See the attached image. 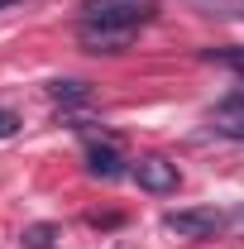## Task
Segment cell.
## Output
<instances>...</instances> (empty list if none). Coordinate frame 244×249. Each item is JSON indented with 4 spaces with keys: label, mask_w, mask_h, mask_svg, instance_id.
Wrapping results in <instances>:
<instances>
[{
    "label": "cell",
    "mask_w": 244,
    "mask_h": 249,
    "mask_svg": "<svg viewBox=\"0 0 244 249\" xmlns=\"http://www.w3.org/2000/svg\"><path fill=\"white\" fill-rule=\"evenodd\" d=\"M129 38L134 34H124V29H91V24H82V48L87 53H124Z\"/></svg>",
    "instance_id": "obj_5"
},
{
    "label": "cell",
    "mask_w": 244,
    "mask_h": 249,
    "mask_svg": "<svg viewBox=\"0 0 244 249\" xmlns=\"http://www.w3.org/2000/svg\"><path fill=\"white\" fill-rule=\"evenodd\" d=\"M220 225H225V216L215 206H187V211H173L168 216V230L182 235V240H211Z\"/></svg>",
    "instance_id": "obj_2"
},
{
    "label": "cell",
    "mask_w": 244,
    "mask_h": 249,
    "mask_svg": "<svg viewBox=\"0 0 244 249\" xmlns=\"http://www.w3.org/2000/svg\"><path fill=\"white\" fill-rule=\"evenodd\" d=\"M129 173H134V182L144 187V192H153V196H168V192H177V182H182L177 163H168V158H139Z\"/></svg>",
    "instance_id": "obj_3"
},
{
    "label": "cell",
    "mask_w": 244,
    "mask_h": 249,
    "mask_svg": "<svg viewBox=\"0 0 244 249\" xmlns=\"http://www.w3.org/2000/svg\"><path fill=\"white\" fill-rule=\"evenodd\" d=\"M19 240H24V249H53L58 245V225H48V220L43 225H29Z\"/></svg>",
    "instance_id": "obj_7"
},
{
    "label": "cell",
    "mask_w": 244,
    "mask_h": 249,
    "mask_svg": "<svg viewBox=\"0 0 244 249\" xmlns=\"http://www.w3.org/2000/svg\"><path fill=\"white\" fill-rule=\"evenodd\" d=\"M153 15H158L153 0H82V24H91V29L134 34L139 24H149Z\"/></svg>",
    "instance_id": "obj_1"
},
{
    "label": "cell",
    "mask_w": 244,
    "mask_h": 249,
    "mask_svg": "<svg viewBox=\"0 0 244 249\" xmlns=\"http://www.w3.org/2000/svg\"><path fill=\"white\" fill-rule=\"evenodd\" d=\"M206 58H211V62H225L230 72H240V77H244V48H211Z\"/></svg>",
    "instance_id": "obj_9"
},
{
    "label": "cell",
    "mask_w": 244,
    "mask_h": 249,
    "mask_svg": "<svg viewBox=\"0 0 244 249\" xmlns=\"http://www.w3.org/2000/svg\"><path fill=\"white\" fill-rule=\"evenodd\" d=\"M5 5H19V0H0V10H5Z\"/></svg>",
    "instance_id": "obj_11"
},
{
    "label": "cell",
    "mask_w": 244,
    "mask_h": 249,
    "mask_svg": "<svg viewBox=\"0 0 244 249\" xmlns=\"http://www.w3.org/2000/svg\"><path fill=\"white\" fill-rule=\"evenodd\" d=\"M87 168H91L96 178H105V182H110V178H120V173H124V158L115 154V149H101V144H91V149H87Z\"/></svg>",
    "instance_id": "obj_6"
},
{
    "label": "cell",
    "mask_w": 244,
    "mask_h": 249,
    "mask_svg": "<svg viewBox=\"0 0 244 249\" xmlns=\"http://www.w3.org/2000/svg\"><path fill=\"white\" fill-rule=\"evenodd\" d=\"M48 96H53V101H67V106H82V101L91 96V87H87V82H53Z\"/></svg>",
    "instance_id": "obj_8"
},
{
    "label": "cell",
    "mask_w": 244,
    "mask_h": 249,
    "mask_svg": "<svg viewBox=\"0 0 244 249\" xmlns=\"http://www.w3.org/2000/svg\"><path fill=\"white\" fill-rule=\"evenodd\" d=\"M240 220H244V211H240Z\"/></svg>",
    "instance_id": "obj_12"
},
{
    "label": "cell",
    "mask_w": 244,
    "mask_h": 249,
    "mask_svg": "<svg viewBox=\"0 0 244 249\" xmlns=\"http://www.w3.org/2000/svg\"><path fill=\"white\" fill-rule=\"evenodd\" d=\"M15 129H19V120H15V115H10V110H0V139H10V134H15Z\"/></svg>",
    "instance_id": "obj_10"
},
{
    "label": "cell",
    "mask_w": 244,
    "mask_h": 249,
    "mask_svg": "<svg viewBox=\"0 0 244 249\" xmlns=\"http://www.w3.org/2000/svg\"><path fill=\"white\" fill-rule=\"evenodd\" d=\"M211 129H215V134H225V139H244V91H230L225 101H215Z\"/></svg>",
    "instance_id": "obj_4"
}]
</instances>
